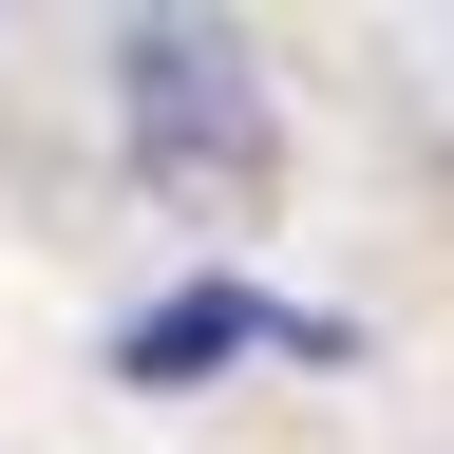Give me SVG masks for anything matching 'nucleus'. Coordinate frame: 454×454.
<instances>
[{
    "label": "nucleus",
    "instance_id": "1",
    "mask_svg": "<svg viewBox=\"0 0 454 454\" xmlns=\"http://www.w3.org/2000/svg\"><path fill=\"white\" fill-rule=\"evenodd\" d=\"M114 76H133V152L170 170V190H208V208L265 190V95H247V57H227L208 20H133Z\"/></svg>",
    "mask_w": 454,
    "mask_h": 454
},
{
    "label": "nucleus",
    "instance_id": "2",
    "mask_svg": "<svg viewBox=\"0 0 454 454\" xmlns=\"http://www.w3.org/2000/svg\"><path fill=\"white\" fill-rule=\"evenodd\" d=\"M247 340H322V322H284V303H247V284H190V303H152L114 360L133 379H208V360H247Z\"/></svg>",
    "mask_w": 454,
    "mask_h": 454
}]
</instances>
